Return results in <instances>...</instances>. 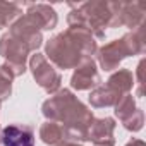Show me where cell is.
Returning <instances> with one entry per match:
<instances>
[{"label": "cell", "instance_id": "obj_1", "mask_svg": "<svg viewBox=\"0 0 146 146\" xmlns=\"http://www.w3.org/2000/svg\"><path fill=\"white\" fill-rule=\"evenodd\" d=\"M4 146H33V136L28 131H23L19 127H5L4 134Z\"/></svg>", "mask_w": 146, "mask_h": 146}]
</instances>
